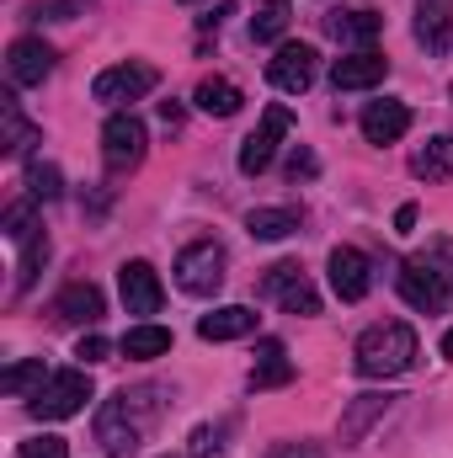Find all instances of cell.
<instances>
[{"instance_id":"17","label":"cell","mask_w":453,"mask_h":458,"mask_svg":"<svg viewBox=\"0 0 453 458\" xmlns=\"http://www.w3.org/2000/svg\"><path fill=\"white\" fill-rule=\"evenodd\" d=\"M102 288L97 283H70L59 299H54V320H64V326H97L102 320Z\"/></svg>"},{"instance_id":"41","label":"cell","mask_w":453,"mask_h":458,"mask_svg":"<svg viewBox=\"0 0 453 458\" xmlns=\"http://www.w3.org/2000/svg\"><path fill=\"white\" fill-rule=\"evenodd\" d=\"M160 117H166V123L176 128V123H182V107H176V102H160Z\"/></svg>"},{"instance_id":"19","label":"cell","mask_w":453,"mask_h":458,"mask_svg":"<svg viewBox=\"0 0 453 458\" xmlns=\"http://www.w3.org/2000/svg\"><path fill=\"white\" fill-rule=\"evenodd\" d=\"M251 331H256V310H245V304H225V310L198 320L203 342H235V336H251Z\"/></svg>"},{"instance_id":"21","label":"cell","mask_w":453,"mask_h":458,"mask_svg":"<svg viewBox=\"0 0 453 458\" xmlns=\"http://www.w3.org/2000/svg\"><path fill=\"white\" fill-rule=\"evenodd\" d=\"M411 171H416L422 182H453V139L449 133L427 139V144L411 155Z\"/></svg>"},{"instance_id":"3","label":"cell","mask_w":453,"mask_h":458,"mask_svg":"<svg viewBox=\"0 0 453 458\" xmlns=\"http://www.w3.org/2000/svg\"><path fill=\"white\" fill-rule=\"evenodd\" d=\"M400 299H406L411 310H422V315H449L453 310V277L438 272L427 256H411V261L400 267Z\"/></svg>"},{"instance_id":"25","label":"cell","mask_w":453,"mask_h":458,"mask_svg":"<svg viewBox=\"0 0 453 458\" xmlns=\"http://www.w3.org/2000/svg\"><path fill=\"white\" fill-rule=\"evenodd\" d=\"M245 229H251L256 240H288V234L299 229V214H294V208H251Z\"/></svg>"},{"instance_id":"27","label":"cell","mask_w":453,"mask_h":458,"mask_svg":"<svg viewBox=\"0 0 453 458\" xmlns=\"http://www.w3.org/2000/svg\"><path fill=\"white\" fill-rule=\"evenodd\" d=\"M27 198H32V203H54V198H64V176H59V165H48V160H27Z\"/></svg>"},{"instance_id":"33","label":"cell","mask_w":453,"mask_h":458,"mask_svg":"<svg viewBox=\"0 0 453 458\" xmlns=\"http://www.w3.org/2000/svg\"><path fill=\"white\" fill-rule=\"evenodd\" d=\"M107 352H113V342H107V336H97V331H91V336H81V346H75V357H81L86 368H91V362H107Z\"/></svg>"},{"instance_id":"8","label":"cell","mask_w":453,"mask_h":458,"mask_svg":"<svg viewBox=\"0 0 453 458\" xmlns=\"http://www.w3.org/2000/svg\"><path fill=\"white\" fill-rule=\"evenodd\" d=\"M144 144H150V133H144V123L133 113L107 117V128H102V160H107V171H133L144 160Z\"/></svg>"},{"instance_id":"4","label":"cell","mask_w":453,"mask_h":458,"mask_svg":"<svg viewBox=\"0 0 453 458\" xmlns=\"http://www.w3.org/2000/svg\"><path fill=\"white\" fill-rule=\"evenodd\" d=\"M176 288L192 293V299H214L225 288V245L214 240H198L176 256Z\"/></svg>"},{"instance_id":"20","label":"cell","mask_w":453,"mask_h":458,"mask_svg":"<svg viewBox=\"0 0 453 458\" xmlns=\"http://www.w3.org/2000/svg\"><path fill=\"white\" fill-rule=\"evenodd\" d=\"M283 384H294L288 352H283V342H261L256 346V368H251V389H283Z\"/></svg>"},{"instance_id":"29","label":"cell","mask_w":453,"mask_h":458,"mask_svg":"<svg viewBox=\"0 0 453 458\" xmlns=\"http://www.w3.org/2000/svg\"><path fill=\"white\" fill-rule=\"evenodd\" d=\"M43 384H48L43 357H27V362H16V368H5V373H0V389H5V394H27V389L38 394Z\"/></svg>"},{"instance_id":"39","label":"cell","mask_w":453,"mask_h":458,"mask_svg":"<svg viewBox=\"0 0 453 458\" xmlns=\"http://www.w3.org/2000/svg\"><path fill=\"white\" fill-rule=\"evenodd\" d=\"M86 5H91V0H54V11H59L64 21H70V16H86Z\"/></svg>"},{"instance_id":"10","label":"cell","mask_w":453,"mask_h":458,"mask_svg":"<svg viewBox=\"0 0 453 458\" xmlns=\"http://www.w3.org/2000/svg\"><path fill=\"white\" fill-rule=\"evenodd\" d=\"M315 48L310 43H283L278 54H272V64H267V75H272V86L278 91H288V97H299V91H310L315 86Z\"/></svg>"},{"instance_id":"13","label":"cell","mask_w":453,"mask_h":458,"mask_svg":"<svg viewBox=\"0 0 453 458\" xmlns=\"http://www.w3.org/2000/svg\"><path fill=\"white\" fill-rule=\"evenodd\" d=\"M384 75H389V59H384L379 48L341 54L337 64H331V86H337V91H368V86H379Z\"/></svg>"},{"instance_id":"40","label":"cell","mask_w":453,"mask_h":458,"mask_svg":"<svg viewBox=\"0 0 453 458\" xmlns=\"http://www.w3.org/2000/svg\"><path fill=\"white\" fill-rule=\"evenodd\" d=\"M411 225H416V203H406V208H395V229H400V234H411Z\"/></svg>"},{"instance_id":"7","label":"cell","mask_w":453,"mask_h":458,"mask_svg":"<svg viewBox=\"0 0 453 458\" xmlns=\"http://www.w3.org/2000/svg\"><path fill=\"white\" fill-rule=\"evenodd\" d=\"M155 86H160V70H155V64H113V70H102V75L91 81V97L107 102V107H117V102L150 97Z\"/></svg>"},{"instance_id":"12","label":"cell","mask_w":453,"mask_h":458,"mask_svg":"<svg viewBox=\"0 0 453 458\" xmlns=\"http://www.w3.org/2000/svg\"><path fill=\"white\" fill-rule=\"evenodd\" d=\"M5 70H11L16 86H43V81L54 75V48H48L43 38H16V43L5 48Z\"/></svg>"},{"instance_id":"36","label":"cell","mask_w":453,"mask_h":458,"mask_svg":"<svg viewBox=\"0 0 453 458\" xmlns=\"http://www.w3.org/2000/svg\"><path fill=\"white\" fill-rule=\"evenodd\" d=\"M272 458H326V454H321L315 443H278V448H272Z\"/></svg>"},{"instance_id":"5","label":"cell","mask_w":453,"mask_h":458,"mask_svg":"<svg viewBox=\"0 0 453 458\" xmlns=\"http://www.w3.org/2000/svg\"><path fill=\"white\" fill-rule=\"evenodd\" d=\"M86 400H91V378L81 368H64V373H48V384L27 400V411L38 421H70Z\"/></svg>"},{"instance_id":"26","label":"cell","mask_w":453,"mask_h":458,"mask_svg":"<svg viewBox=\"0 0 453 458\" xmlns=\"http://www.w3.org/2000/svg\"><path fill=\"white\" fill-rule=\"evenodd\" d=\"M43 261H48V234H43V229H32V234L21 240V261H16V293H27V288L38 283Z\"/></svg>"},{"instance_id":"30","label":"cell","mask_w":453,"mask_h":458,"mask_svg":"<svg viewBox=\"0 0 453 458\" xmlns=\"http://www.w3.org/2000/svg\"><path fill=\"white\" fill-rule=\"evenodd\" d=\"M384 405H389L384 394H357V405H352V416H346L341 437H346V443H357V437H363V427H368L373 416H384Z\"/></svg>"},{"instance_id":"28","label":"cell","mask_w":453,"mask_h":458,"mask_svg":"<svg viewBox=\"0 0 453 458\" xmlns=\"http://www.w3.org/2000/svg\"><path fill=\"white\" fill-rule=\"evenodd\" d=\"M171 352V331L166 326H133L123 336V357H166Z\"/></svg>"},{"instance_id":"38","label":"cell","mask_w":453,"mask_h":458,"mask_svg":"<svg viewBox=\"0 0 453 458\" xmlns=\"http://www.w3.org/2000/svg\"><path fill=\"white\" fill-rule=\"evenodd\" d=\"M225 16H235V5H214V11H203V16H198V27H203V32H214V27H225Z\"/></svg>"},{"instance_id":"15","label":"cell","mask_w":453,"mask_h":458,"mask_svg":"<svg viewBox=\"0 0 453 458\" xmlns=\"http://www.w3.org/2000/svg\"><path fill=\"white\" fill-rule=\"evenodd\" d=\"M117 288H123L128 315H155V310H160V299H166V288H160V277H155V267H150V261H128V267L117 272Z\"/></svg>"},{"instance_id":"32","label":"cell","mask_w":453,"mask_h":458,"mask_svg":"<svg viewBox=\"0 0 453 458\" xmlns=\"http://www.w3.org/2000/svg\"><path fill=\"white\" fill-rule=\"evenodd\" d=\"M21 458H70V448H64V437H32V443H21Z\"/></svg>"},{"instance_id":"11","label":"cell","mask_w":453,"mask_h":458,"mask_svg":"<svg viewBox=\"0 0 453 458\" xmlns=\"http://www.w3.org/2000/svg\"><path fill=\"white\" fill-rule=\"evenodd\" d=\"M326 32L337 38L341 48H373L379 43V32H384V16L379 11H368V5H346V11H331L326 16Z\"/></svg>"},{"instance_id":"6","label":"cell","mask_w":453,"mask_h":458,"mask_svg":"<svg viewBox=\"0 0 453 458\" xmlns=\"http://www.w3.org/2000/svg\"><path fill=\"white\" fill-rule=\"evenodd\" d=\"M261 293H267V299H278L288 315H321V293H315V283L304 277V267H299V261H278V267H267Z\"/></svg>"},{"instance_id":"1","label":"cell","mask_w":453,"mask_h":458,"mask_svg":"<svg viewBox=\"0 0 453 458\" xmlns=\"http://www.w3.org/2000/svg\"><path fill=\"white\" fill-rule=\"evenodd\" d=\"M155 416V389H117L97 411V443L107 458H133L144 443V427Z\"/></svg>"},{"instance_id":"37","label":"cell","mask_w":453,"mask_h":458,"mask_svg":"<svg viewBox=\"0 0 453 458\" xmlns=\"http://www.w3.org/2000/svg\"><path fill=\"white\" fill-rule=\"evenodd\" d=\"M288 176H294V182H299V176H315V155H310V149H294V155H288Z\"/></svg>"},{"instance_id":"14","label":"cell","mask_w":453,"mask_h":458,"mask_svg":"<svg viewBox=\"0 0 453 458\" xmlns=\"http://www.w3.org/2000/svg\"><path fill=\"white\" fill-rule=\"evenodd\" d=\"M331 288H337L341 304H357L373 288V267H368L363 250H352V245H337L331 250Z\"/></svg>"},{"instance_id":"35","label":"cell","mask_w":453,"mask_h":458,"mask_svg":"<svg viewBox=\"0 0 453 458\" xmlns=\"http://www.w3.org/2000/svg\"><path fill=\"white\" fill-rule=\"evenodd\" d=\"M422 256H427V261H432L438 272H449V277H453V240H432V245H427Z\"/></svg>"},{"instance_id":"2","label":"cell","mask_w":453,"mask_h":458,"mask_svg":"<svg viewBox=\"0 0 453 458\" xmlns=\"http://www.w3.org/2000/svg\"><path fill=\"white\" fill-rule=\"evenodd\" d=\"M416 362V331L400 326V320H384V326H368L357 336V373L368 378H395Z\"/></svg>"},{"instance_id":"9","label":"cell","mask_w":453,"mask_h":458,"mask_svg":"<svg viewBox=\"0 0 453 458\" xmlns=\"http://www.w3.org/2000/svg\"><path fill=\"white\" fill-rule=\"evenodd\" d=\"M288 128H294V113H288V107H267V113H261V128L240 144V171H245V176H261V171L272 165L278 144L288 139Z\"/></svg>"},{"instance_id":"18","label":"cell","mask_w":453,"mask_h":458,"mask_svg":"<svg viewBox=\"0 0 453 458\" xmlns=\"http://www.w3.org/2000/svg\"><path fill=\"white\" fill-rule=\"evenodd\" d=\"M411 128V107L406 102H368L363 107V139L368 144H395Z\"/></svg>"},{"instance_id":"42","label":"cell","mask_w":453,"mask_h":458,"mask_svg":"<svg viewBox=\"0 0 453 458\" xmlns=\"http://www.w3.org/2000/svg\"><path fill=\"white\" fill-rule=\"evenodd\" d=\"M443 357H453V331H449V336H443Z\"/></svg>"},{"instance_id":"22","label":"cell","mask_w":453,"mask_h":458,"mask_svg":"<svg viewBox=\"0 0 453 458\" xmlns=\"http://www.w3.org/2000/svg\"><path fill=\"white\" fill-rule=\"evenodd\" d=\"M192 102H198V113H209V117H235L245 97H240V86H235V81H219V75H214V81H198Z\"/></svg>"},{"instance_id":"34","label":"cell","mask_w":453,"mask_h":458,"mask_svg":"<svg viewBox=\"0 0 453 458\" xmlns=\"http://www.w3.org/2000/svg\"><path fill=\"white\" fill-rule=\"evenodd\" d=\"M214 454H219V432L214 427H198L192 443H187V458H214Z\"/></svg>"},{"instance_id":"31","label":"cell","mask_w":453,"mask_h":458,"mask_svg":"<svg viewBox=\"0 0 453 458\" xmlns=\"http://www.w3.org/2000/svg\"><path fill=\"white\" fill-rule=\"evenodd\" d=\"M32 229H38V225H32V203H11V208H5V234H11L16 245H21Z\"/></svg>"},{"instance_id":"23","label":"cell","mask_w":453,"mask_h":458,"mask_svg":"<svg viewBox=\"0 0 453 458\" xmlns=\"http://www.w3.org/2000/svg\"><path fill=\"white\" fill-rule=\"evenodd\" d=\"M0 123H5V139H0V149H5V155H27V144H38V128L21 117V107H16V97H11V91L0 97Z\"/></svg>"},{"instance_id":"16","label":"cell","mask_w":453,"mask_h":458,"mask_svg":"<svg viewBox=\"0 0 453 458\" xmlns=\"http://www.w3.org/2000/svg\"><path fill=\"white\" fill-rule=\"evenodd\" d=\"M416 43L427 54L453 48V0H416Z\"/></svg>"},{"instance_id":"24","label":"cell","mask_w":453,"mask_h":458,"mask_svg":"<svg viewBox=\"0 0 453 458\" xmlns=\"http://www.w3.org/2000/svg\"><path fill=\"white\" fill-rule=\"evenodd\" d=\"M294 21V0H261V11L251 16V43H278Z\"/></svg>"}]
</instances>
